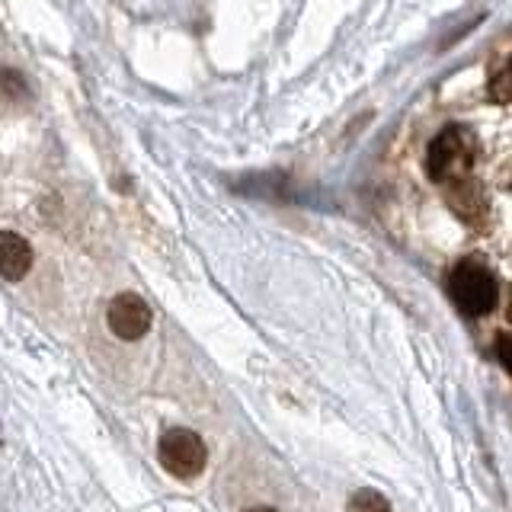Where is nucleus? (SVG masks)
Instances as JSON below:
<instances>
[{
	"label": "nucleus",
	"mask_w": 512,
	"mask_h": 512,
	"mask_svg": "<svg viewBox=\"0 0 512 512\" xmlns=\"http://www.w3.org/2000/svg\"><path fill=\"white\" fill-rule=\"evenodd\" d=\"M452 186H455V192H452V205L458 208V215H461V218L474 221L477 215H484V212H487V202H484V196H480L477 183L461 180V183H452Z\"/></svg>",
	"instance_id": "nucleus-6"
},
{
	"label": "nucleus",
	"mask_w": 512,
	"mask_h": 512,
	"mask_svg": "<svg viewBox=\"0 0 512 512\" xmlns=\"http://www.w3.org/2000/svg\"><path fill=\"white\" fill-rule=\"evenodd\" d=\"M32 266L29 244L13 231H0V276L4 279H23Z\"/></svg>",
	"instance_id": "nucleus-5"
},
{
	"label": "nucleus",
	"mask_w": 512,
	"mask_h": 512,
	"mask_svg": "<svg viewBox=\"0 0 512 512\" xmlns=\"http://www.w3.org/2000/svg\"><path fill=\"white\" fill-rule=\"evenodd\" d=\"M151 327V308L144 304L141 295L125 292L119 298H112L109 304V330L119 336V340H138L144 330Z\"/></svg>",
	"instance_id": "nucleus-4"
},
{
	"label": "nucleus",
	"mask_w": 512,
	"mask_h": 512,
	"mask_svg": "<svg viewBox=\"0 0 512 512\" xmlns=\"http://www.w3.org/2000/svg\"><path fill=\"white\" fill-rule=\"evenodd\" d=\"M487 96H490V103H500V106L512 103V58L490 77Z\"/></svg>",
	"instance_id": "nucleus-7"
},
{
	"label": "nucleus",
	"mask_w": 512,
	"mask_h": 512,
	"mask_svg": "<svg viewBox=\"0 0 512 512\" xmlns=\"http://www.w3.org/2000/svg\"><path fill=\"white\" fill-rule=\"evenodd\" d=\"M448 292L461 314L480 317L496 304V279L480 260H461L448 276Z\"/></svg>",
	"instance_id": "nucleus-2"
},
{
	"label": "nucleus",
	"mask_w": 512,
	"mask_h": 512,
	"mask_svg": "<svg viewBox=\"0 0 512 512\" xmlns=\"http://www.w3.org/2000/svg\"><path fill=\"white\" fill-rule=\"evenodd\" d=\"M346 512H391V506H388V500H384L381 493H375V490H359V493H352Z\"/></svg>",
	"instance_id": "nucleus-9"
},
{
	"label": "nucleus",
	"mask_w": 512,
	"mask_h": 512,
	"mask_svg": "<svg viewBox=\"0 0 512 512\" xmlns=\"http://www.w3.org/2000/svg\"><path fill=\"white\" fill-rule=\"evenodd\" d=\"M250 512H276V509H269V506H256V509H250Z\"/></svg>",
	"instance_id": "nucleus-12"
},
{
	"label": "nucleus",
	"mask_w": 512,
	"mask_h": 512,
	"mask_svg": "<svg viewBox=\"0 0 512 512\" xmlns=\"http://www.w3.org/2000/svg\"><path fill=\"white\" fill-rule=\"evenodd\" d=\"M506 317L512 320V288H509V301H506Z\"/></svg>",
	"instance_id": "nucleus-11"
},
{
	"label": "nucleus",
	"mask_w": 512,
	"mask_h": 512,
	"mask_svg": "<svg viewBox=\"0 0 512 512\" xmlns=\"http://www.w3.org/2000/svg\"><path fill=\"white\" fill-rule=\"evenodd\" d=\"M26 96H29V90L23 84V77L10 68H0V100L16 103V100H26Z\"/></svg>",
	"instance_id": "nucleus-8"
},
{
	"label": "nucleus",
	"mask_w": 512,
	"mask_h": 512,
	"mask_svg": "<svg viewBox=\"0 0 512 512\" xmlns=\"http://www.w3.org/2000/svg\"><path fill=\"white\" fill-rule=\"evenodd\" d=\"M496 356H500L503 368L512 375V336H509V333H500V336H496Z\"/></svg>",
	"instance_id": "nucleus-10"
},
{
	"label": "nucleus",
	"mask_w": 512,
	"mask_h": 512,
	"mask_svg": "<svg viewBox=\"0 0 512 512\" xmlns=\"http://www.w3.org/2000/svg\"><path fill=\"white\" fill-rule=\"evenodd\" d=\"M160 461L176 477H196L205 468V445L196 432L189 429H170L160 439Z\"/></svg>",
	"instance_id": "nucleus-3"
},
{
	"label": "nucleus",
	"mask_w": 512,
	"mask_h": 512,
	"mask_svg": "<svg viewBox=\"0 0 512 512\" xmlns=\"http://www.w3.org/2000/svg\"><path fill=\"white\" fill-rule=\"evenodd\" d=\"M477 157V135L468 125H445L426 148V173L432 183H461L468 180Z\"/></svg>",
	"instance_id": "nucleus-1"
}]
</instances>
